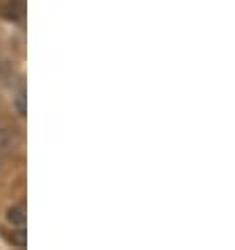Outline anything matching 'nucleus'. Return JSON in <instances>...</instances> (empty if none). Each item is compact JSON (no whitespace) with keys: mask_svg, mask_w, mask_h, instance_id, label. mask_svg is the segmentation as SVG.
I'll use <instances>...</instances> for the list:
<instances>
[{"mask_svg":"<svg viewBox=\"0 0 235 250\" xmlns=\"http://www.w3.org/2000/svg\"><path fill=\"white\" fill-rule=\"evenodd\" d=\"M6 221H9L13 227H23L25 221H27L25 206H13V208H9V212H6Z\"/></svg>","mask_w":235,"mask_h":250,"instance_id":"obj_1","label":"nucleus"},{"mask_svg":"<svg viewBox=\"0 0 235 250\" xmlns=\"http://www.w3.org/2000/svg\"><path fill=\"white\" fill-rule=\"evenodd\" d=\"M17 109H19V114L21 116H25V91H21L19 97H17Z\"/></svg>","mask_w":235,"mask_h":250,"instance_id":"obj_2","label":"nucleus"},{"mask_svg":"<svg viewBox=\"0 0 235 250\" xmlns=\"http://www.w3.org/2000/svg\"><path fill=\"white\" fill-rule=\"evenodd\" d=\"M0 69H2V65H0Z\"/></svg>","mask_w":235,"mask_h":250,"instance_id":"obj_3","label":"nucleus"}]
</instances>
